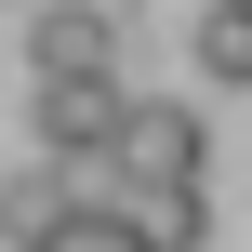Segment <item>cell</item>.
Masks as SVG:
<instances>
[{
  "instance_id": "1",
  "label": "cell",
  "mask_w": 252,
  "mask_h": 252,
  "mask_svg": "<svg viewBox=\"0 0 252 252\" xmlns=\"http://www.w3.org/2000/svg\"><path fill=\"white\" fill-rule=\"evenodd\" d=\"M106 159H120V186H213V120L173 106V93H120Z\"/></svg>"
},
{
  "instance_id": "2",
  "label": "cell",
  "mask_w": 252,
  "mask_h": 252,
  "mask_svg": "<svg viewBox=\"0 0 252 252\" xmlns=\"http://www.w3.org/2000/svg\"><path fill=\"white\" fill-rule=\"evenodd\" d=\"M120 0H27V80H120Z\"/></svg>"
},
{
  "instance_id": "3",
  "label": "cell",
  "mask_w": 252,
  "mask_h": 252,
  "mask_svg": "<svg viewBox=\"0 0 252 252\" xmlns=\"http://www.w3.org/2000/svg\"><path fill=\"white\" fill-rule=\"evenodd\" d=\"M120 93H133V80H40L27 120H40V146L66 159V146H106V133H120Z\"/></svg>"
},
{
  "instance_id": "4",
  "label": "cell",
  "mask_w": 252,
  "mask_h": 252,
  "mask_svg": "<svg viewBox=\"0 0 252 252\" xmlns=\"http://www.w3.org/2000/svg\"><path fill=\"white\" fill-rule=\"evenodd\" d=\"M66 213H80V199H66V159H53V146H40L27 173H0V239L13 252L40 239V226H66Z\"/></svg>"
},
{
  "instance_id": "5",
  "label": "cell",
  "mask_w": 252,
  "mask_h": 252,
  "mask_svg": "<svg viewBox=\"0 0 252 252\" xmlns=\"http://www.w3.org/2000/svg\"><path fill=\"white\" fill-rule=\"evenodd\" d=\"M106 213H133L159 252H199V239H213V186H120Z\"/></svg>"
},
{
  "instance_id": "6",
  "label": "cell",
  "mask_w": 252,
  "mask_h": 252,
  "mask_svg": "<svg viewBox=\"0 0 252 252\" xmlns=\"http://www.w3.org/2000/svg\"><path fill=\"white\" fill-rule=\"evenodd\" d=\"M199 80L252 93V0H213V13H199Z\"/></svg>"
},
{
  "instance_id": "7",
  "label": "cell",
  "mask_w": 252,
  "mask_h": 252,
  "mask_svg": "<svg viewBox=\"0 0 252 252\" xmlns=\"http://www.w3.org/2000/svg\"><path fill=\"white\" fill-rule=\"evenodd\" d=\"M27 252H159V239H146L133 213H66V226H40Z\"/></svg>"
}]
</instances>
